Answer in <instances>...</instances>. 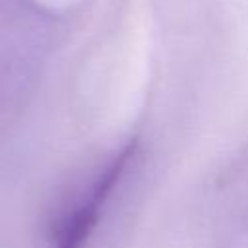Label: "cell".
<instances>
[{"label":"cell","mask_w":248,"mask_h":248,"mask_svg":"<svg viewBox=\"0 0 248 248\" xmlns=\"http://www.w3.org/2000/svg\"><path fill=\"white\" fill-rule=\"evenodd\" d=\"M132 153V147L126 145L107 159V163L89 180L87 188L78 196L74 205L56 223L50 248H81L83 242H87L89 234L99 223L103 207L122 180Z\"/></svg>","instance_id":"1"}]
</instances>
